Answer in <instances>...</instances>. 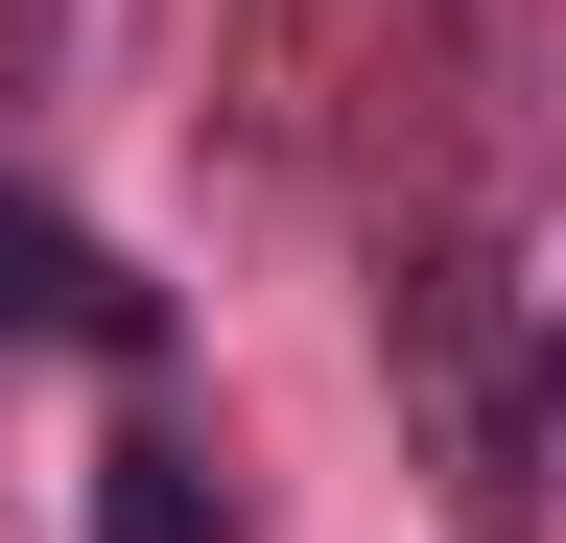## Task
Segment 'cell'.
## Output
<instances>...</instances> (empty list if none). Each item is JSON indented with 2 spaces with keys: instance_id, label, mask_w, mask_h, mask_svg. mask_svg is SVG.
<instances>
[{
  "instance_id": "cell-1",
  "label": "cell",
  "mask_w": 566,
  "mask_h": 543,
  "mask_svg": "<svg viewBox=\"0 0 566 543\" xmlns=\"http://www.w3.org/2000/svg\"><path fill=\"white\" fill-rule=\"evenodd\" d=\"M0 331H142V284H118L71 213H24V189H0Z\"/></svg>"
},
{
  "instance_id": "cell-2",
  "label": "cell",
  "mask_w": 566,
  "mask_h": 543,
  "mask_svg": "<svg viewBox=\"0 0 566 543\" xmlns=\"http://www.w3.org/2000/svg\"><path fill=\"white\" fill-rule=\"evenodd\" d=\"M95 543H237V497H189V449H118L95 472Z\"/></svg>"
}]
</instances>
